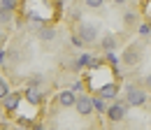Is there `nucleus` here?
<instances>
[{"instance_id": "1", "label": "nucleus", "mask_w": 151, "mask_h": 130, "mask_svg": "<svg viewBox=\"0 0 151 130\" xmlns=\"http://www.w3.org/2000/svg\"><path fill=\"white\" fill-rule=\"evenodd\" d=\"M128 107H130L128 102H119V105H112V107L105 111V114H107V119H109V121L119 123V121H123V119H126V111H128Z\"/></svg>"}, {"instance_id": "2", "label": "nucleus", "mask_w": 151, "mask_h": 130, "mask_svg": "<svg viewBox=\"0 0 151 130\" xmlns=\"http://www.w3.org/2000/svg\"><path fill=\"white\" fill-rule=\"evenodd\" d=\"M147 102V93L142 88H135V86H128V105L132 107H142Z\"/></svg>"}, {"instance_id": "3", "label": "nucleus", "mask_w": 151, "mask_h": 130, "mask_svg": "<svg viewBox=\"0 0 151 130\" xmlns=\"http://www.w3.org/2000/svg\"><path fill=\"white\" fill-rule=\"evenodd\" d=\"M75 109L81 114V116H88L91 111H93V98H88V95H79L75 100Z\"/></svg>"}, {"instance_id": "4", "label": "nucleus", "mask_w": 151, "mask_h": 130, "mask_svg": "<svg viewBox=\"0 0 151 130\" xmlns=\"http://www.w3.org/2000/svg\"><path fill=\"white\" fill-rule=\"evenodd\" d=\"M79 37L84 40V44H91V42H95V37H98V28H95L93 23H84L79 28Z\"/></svg>"}, {"instance_id": "5", "label": "nucleus", "mask_w": 151, "mask_h": 130, "mask_svg": "<svg viewBox=\"0 0 151 130\" xmlns=\"http://www.w3.org/2000/svg\"><path fill=\"white\" fill-rule=\"evenodd\" d=\"M19 100H21L19 93H12V91H9L5 98H2V107H5V111H7V114L17 111V107H19Z\"/></svg>"}, {"instance_id": "6", "label": "nucleus", "mask_w": 151, "mask_h": 130, "mask_svg": "<svg viewBox=\"0 0 151 130\" xmlns=\"http://www.w3.org/2000/svg\"><path fill=\"white\" fill-rule=\"evenodd\" d=\"M75 91L72 88H68V91L58 93V102H60V107H75Z\"/></svg>"}, {"instance_id": "7", "label": "nucleus", "mask_w": 151, "mask_h": 130, "mask_svg": "<svg viewBox=\"0 0 151 130\" xmlns=\"http://www.w3.org/2000/svg\"><path fill=\"white\" fill-rule=\"evenodd\" d=\"M123 60H126V65H135V63L139 60V56H137V47H128L126 54H123Z\"/></svg>"}, {"instance_id": "8", "label": "nucleus", "mask_w": 151, "mask_h": 130, "mask_svg": "<svg viewBox=\"0 0 151 130\" xmlns=\"http://www.w3.org/2000/svg\"><path fill=\"white\" fill-rule=\"evenodd\" d=\"M26 98H28V102H33V105H40V102H42V93H40L35 86H30V88L26 91Z\"/></svg>"}, {"instance_id": "9", "label": "nucleus", "mask_w": 151, "mask_h": 130, "mask_svg": "<svg viewBox=\"0 0 151 130\" xmlns=\"http://www.w3.org/2000/svg\"><path fill=\"white\" fill-rule=\"evenodd\" d=\"M116 91H119V86H116V84H107V86H102V88H100V98H109V100H112L114 95H116Z\"/></svg>"}, {"instance_id": "10", "label": "nucleus", "mask_w": 151, "mask_h": 130, "mask_svg": "<svg viewBox=\"0 0 151 130\" xmlns=\"http://www.w3.org/2000/svg\"><path fill=\"white\" fill-rule=\"evenodd\" d=\"M40 37H42V40H54V37H56V30H54V28H42V30H40Z\"/></svg>"}, {"instance_id": "11", "label": "nucleus", "mask_w": 151, "mask_h": 130, "mask_svg": "<svg viewBox=\"0 0 151 130\" xmlns=\"http://www.w3.org/2000/svg\"><path fill=\"white\" fill-rule=\"evenodd\" d=\"M7 21H12V9H2L0 7V23H7Z\"/></svg>"}, {"instance_id": "12", "label": "nucleus", "mask_w": 151, "mask_h": 130, "mask_svg": "<svg viewBox=\"0 0 151 130\" xmlns=\"http://www.w3.org/2000/svg\"><path fill=\"white\" fill-rule=\"evenodd\" d=\"M114 44H116V42H114V37H105V40H102V49H105V51H112L114 49Z\"/></svg>"}, {"instance_id": "13", "label": "nucleus", "mask_w": 151, "mask_h": 130, "mask_svg": "<svg viewBox=\"0 0 151 130\" xmlns=\"http://www.w3.org/2000/svg\"><path fill=\"white\" fill-rule=\"evenodd\" d=\"M0 7H2V9H12V12H14V9H17V0H0Z\"/></svg>"}, {"instance_id": "14", "label": "nucleus", "mask_w": 151, "mask_h": 130, "mask_svg": "<svg viewBox=\"0 0 151 130\" xmlns=\"http://www.w3.org/2000/svg\"><path fill=\"white\" fill-rule=\"evenodd\" d=\"M7 93H9V86H7V81H5V79H0V100H2Z\"/></svg>"}, {"instance_id": "15", "label": "nucleus", "mask_w": 151, "mask_h": 130, "mask_svg": "<svg viewBox=\"0 0 151 130\" xmlns=\"http://www.w3.org/2000/svg\"><path fill=\"white\" fill-rule=\"evenodd\" d=\"M151 33V26L149 23H142V26H139V35H149Z\"/></svg>"}, {"instance_id": "16", "label": "nucleus", "mask_w": 151, "mask_h": 130, "mask_svg": "<svg viewBox=\"0 0 151 130\" xmlns=\"http://www.w3.org/2000/svg\"><path fill=\"white\" fill-rule=\"evenodd\" d=\"M93 109H98V111H105V102H102V100H93Z\"/></svg>"}, {"instance_id": "17", "label": "nucleus", "mask_w": 151, "mask_h": 130, "mask_svg": "<svg viewBox=\"0 0 151 130\" xmlns=\"http://www.w3.org/2000/svg\"><path fill=\"white\" fill-rule=\"evenodd\" d=\"M84 2H86V5H88V7H100V5H102V0H84Z\"/></svg>"}, {"instance_id": "18", "label": "nucleus", "mask_w": 151, "mask_h": 130, "mask_svg": "<svg viewBox=\"0 0 151 130\" xmlns=\"http://www.w3.org/2000/svg\"><path fill=\"white\" fill-rule=\"evenodd\" d=\"M72 44H75V47H84V40H81V37H72Z\"/></svg>"}, {"instance_id": "19", "label": "nucleus", "mask_w": 151, "mask_h": 130, "mask_svg": "<svg viewBox=\"0 0 151 130\" xmlns=\"http://www.w3.org/2000/svg\"><path fill=\"white\" fill-rule=\"evenodd\" d=\"M123 19H126V23H132V21H135V14H132V12H128Z\"/></svg>"}, {"instance_id": "20", "label": "nucleus", "mask_w": 151, "mask_h": 130, "mask_svg": "<svg viewBox=\"0 0 151 130\" xmlns=\"http://www.w3.org/2000/svg\"><path fill=\"white\" fill-rule=\"evenodd\" d=\"M147 86L151 88V74H147Z\"/></svg>"}, {"instance_id": "21", "label": "nucleus", "mask_w": 151, "mask_h": 130, "mask_svg": "<svg viewBox=\"0 0 151 130\" xmlns=\"http://www.w3.org/2000/svg\"><path fill=\"white\" fill-rule=\"evenodd\" d=\"M2 42H5V33L0 30V44H2Z\"/></svg>"}, {"instance_id": "22", "label": "nucleus", "mask_w": 151, "mask_h": 130, "mask_svg": "<svg viewBox=\"0 0 151 130\" xmlns=\"http://www.w3.org/2000/svg\"><path fill=\"white\" fill-rule=\"evenodd\" d=\"M114 2H116V5H123V2H126V0H114Z\"/></svg>"}]
</instances>
